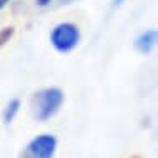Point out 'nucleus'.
<instances>
[{"instance_id": "nucleus-10", "label": "nucleus", "mask_w": 158, "mask_h": 158, "mask_svg": "<svg viewBox=\"0 0 158 158\" xmlns=\"http://www.w3.org/2000/svg\"><path fill=\"white\" fill-rule=\"evenodd\" d=\"M63 3H72V2H75V0H62Z\"/></svg>"}, {"instance_id": "nucleus-9", "label": "nucleus", "mask_w": 158, "mask_h": 158, "mask_svg": "<svg viewBox=\"0 0 158 158\" xmlns=\"http://www.w3.org/2000/svg\"><path fill=\"white\" fill-rule=\"evenodd\" d=\"M123 2H125V0H113V7H120Z\"/></svg>"}, {"instance_id": "nucleus-4", "label": "nucleus", "mask_w": 158, "mask_h": 158, "mask_svg": "<svg viewBox=\"0 0 158 158\" xmlns=\"http://www.w3.org/2000/svg\"><path fill=\"white\" fill-rule=\"evenodd\" d=\"M135 48L138 50L140 53H150L153 48L158 45V30L155 28H150V30H145L142 32L138 37L135 38L133 42Z\"/></svg>"}, {"instance_id": "nucleus-7", "label": "nucleus", "mask_w": 158, "mask_h": 158, "mask_svg": "<svg viewBox=\"0 0 158 158\" xmlns=\"http://www.w3.org/2000/svg\"><path fill=\"white\" fill-rule=\"evenodd\" d=\"M35 3L38 7H48L52 3V0H35Z\"/></svg>"}, {"instance_id": "nucleus-5", "label": "nucleus", "mask_w": 158, "mask_h": 158, "mask_svg": "<svg viewBox=\"0 0 158 158\" xmlns=\"http://www.w3.org/2000/svg\"><path fill=\"white\" fill-rule=\"evenodd\" d=\"M20 106H22V102H20L19 98H10V100L7 102L5 108H3V112H2V122L5 123V125H10V123L15 120V117L20 112Z\"/></svg>"}, {"instance_id": "nucleus-6", "label": "nucleus", "mask_w": 158, "mask_h": 158, "mask_svg": "<svg viewBox=\"0 0 158 158\" xmlns=\"http://www.w3.org/2000/svg\"><path fill=\"white\" fill-rule=\"evenodd\" d=\"M14 27H5V28H2L0 30V48H2L3 45L7 44V42H10V38L12 35H14Z\"/></svg>"}, {"instance_id": "nucleus-8", "label": "nucleus", "mask_w": 158, "mask_h": 158, "mask_svg": "<svg viewBox=\"0 0 158 158\" xmlns=\"http://www.w3.org/2000/svg\"><path fill=\"white\" fill-rule=\"evenodd\" d=\"M8 2H10V0H0V10H2V8H5Z\"/></svg>"}, {"instance_id": "nucleus-2", "label": "nucleus", "mask_w": 158, "mask_h": 158, "mask_svg": "<svg viewBox=\"0 0 158 158\" xmlns=\"http://www.w3.org/2000/svg\"><path fill=\"white\" fill-rule=\"evenodd\" d=\"M50 44L58 53H68L80 44V28L73 22H60L50 32Z\"/></svg>"}, {"instance_id": "nucleus-3", "label": "nucleus", "mask_w": 158, "mask_h": 158, "mask_svg": "<svg viewBox=\"0 0 158 158\" xmlns=\"http://www.w3.org/2000/svg\"><path fill=\"white\" fill-rule=\"evenodd\" d=\"M58 140L55 135L40 133L32 138L25 147L23 158H53L57 153Z\"/></svg>"}, {"instance_id": "nucleus-1", "label": "nucleus", "mask_w": 158, "mask_h": 158, "mask_svg": "<svg viewBox=\"0 0 158 158\" xmlns=\"http://www.w3.org/2000/svg\"><path fill=\"white\" fill-rule=\"evenodd\" d=\"M65 95L60 88L57 87H48L42 88L33 95V108H35V118L38 122H47L52 117L57 115L63 105Z\"/></svg>"}]
</instances>
